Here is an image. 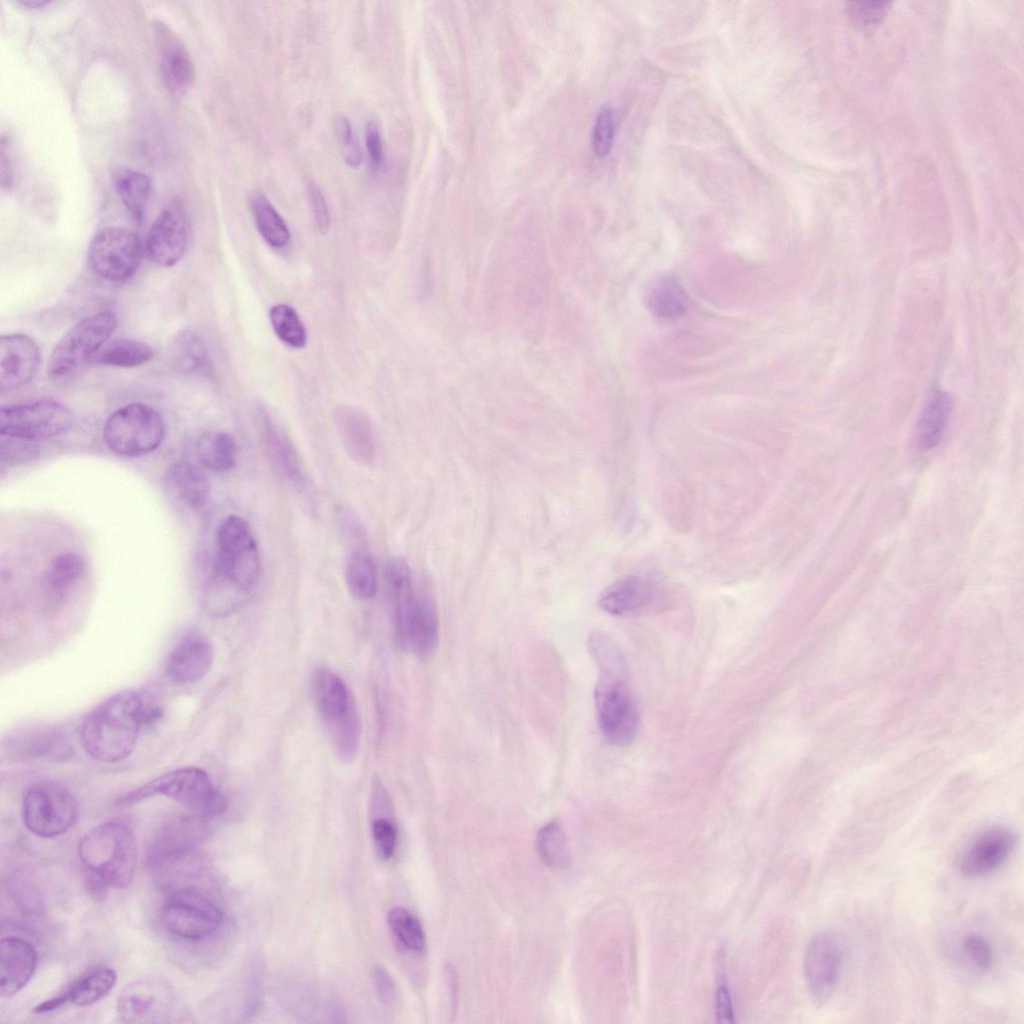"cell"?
Listing matches in <instances>:
<instances>
[{
    "label": "cell",
    "mask_w": 1024,
    "mask_h": 1024,
    "mask_svg": "<svg viewBox=\"0 0 1024 1024\" xmlns=\"http://www.w3.org/2000/svg\"><path fill=\"white\" fill-rule=\"evenodd\" d=\"M260 572V554L248 522L234 514L225 517L216 531L208 595L218 604L236 609L257 585Z\"/></svg>",
    "instance_id": "obj_1"
},
{
    "label": "cell",
    "mask_w": 1024,
    "mask_h": 1024,
    "mask_svg": "<svg viewBox=\"0 0 1024 1024\" xmlns=\"http://www.w3.org/2000/svg\"><path fill=\"white\" fill-rule=\"evenodd\" d=\"M384 576L399 644L416 656H428L436 648L439 636L438 613L432 597L426 591L415 590L410 570L402 560H390Z\"/></svg>",
    "instance_id": "obj_2"
},
{
    "label": "cell",
    "mask_w": 1024,
    "mask_h": 1024,
    "mask_svg": "<svg viewBox=\"0 0 1024 1024\" xmlns=\"http://www.w3.org/2000/svg\"><path fill=\"white\" fill-rule=\"evenodd\" d=\"M144 704L145 700L136 691H124L111 696L92 710L80 730L86 753L103 763H115L127 758L143 727Z\"/></svg>",
    "instance_id": "obj_3"
},
{
    "label": "cell",
    "mask_w": 1024,
    "mask_h": 1024,
    "mask_svg": "<svg viewBox=\"0 0 1024 1024\" xmlns=\"http://www.w3.org/2000/svg\"><path fill=\"white\" fill-rule=\"evenodd\" d=\"M78 855L90 888L107 892L126 889L134 876L137 846L132 829L122 821H108L79 841Z\"/></svg>",
    "instance_id": "obj_4"
},
{
    "label": "cell",
    "mask_w": 1024,
    "mask_h": 1024,
    "mask_svg": "<svg viewBox=\"0 0 1024 1024\" xmlns=\"http://www.w3.org/2000/svg\"><path fill=\"white\" fill-rule=\"evenodd\" d=\"M312 695L336 757L353 761L361 740V720L354 697L341 677L328 667H318L312 675Z\"/></svg>",
    "instance_id": "obj_5"
},
{
    "label": "cell",
    "mask_w": 1024,
    "mask_h": 1024,
    "mask_svg": "<svg viewBox=\"0 0 1024 1024\" xmlns=\"http://www.w3.org/2000/svg\"><path fill=\"white\" fill-rule=\"evenodd\" d=\"M154 795H164L205 819L221 815L227 807L224 795L208 774L197 767L167 772L125 795L120 803L129 805Z\"/></svg>",
    "instance_id": "obj_6"
},
{
    "label": "cell",
    "mask_w": 1024,
    "mask_h": 1024,
    "mask_svg": "<svg viewBox=\"0 0 1024 1024\" xmlns=\"http://www.w3.org/2000/svg\"><path fill=\"white\" fill-rule=\"evenodd\" d=\"M594 703L599 728L609 743L625 746L634 740L639 714L627 683V669L600 670Z\"/></svg>",
    "instance_id": "obj_7"
},
{
    "label": "cell",
    "mask_w": 1024,
    "mask_h": 1024,
    "mask_svg": "<svg viewBox=\"0 0 1024 1024\" xmlns=\"http://www.w3.org/2000/svg\"><path fill=\"white\" fill-rule=\"evenodd\" d=\"M165 435L161 415L143 403L126 404L107 418L103 427L106 446L118 455L139 456L158 448Z\"/></svg>",
    "instance_id": "obj_8"
},
{
    "label": "cell",
    "mask_w": 1024,
    "mask_h": 1024,
    "mask_svg": "<svg viewBox=\"0 0 1024 1024\" xmlns=\"http://www.w3.org/2000/svg\"><path fill=\"white\" fill-rule=\"evenodd\" d=\"M117 322V316L112 311H100L76 323L53 348L47 364V375L59 379L90 362L110 338Z\"/></svg>",
    "instance_id": "obj_9"
},
{
    "label": "cell",
    "mask_w": 1024,
    "mask_h": 1024,
    "mask_svg": "<svg viewBox=\"0 0 1024 1024\" xmlns=\"http://www.w3.org/2000/svg\"><path fill=\"white\" fill-rule=\"evenodd\" d=\"M78 806L65 786L42 781L30 786L23 797L25 827L41 838H53L67 832L75 823Z\"/></svg>",
    "instance_id": "obj_10"
},
{
    "label": "cell",
    "mask_w": 1024,
    "mask_h": 1024,
    "mask_svg": "<svg viewBox=\"0 0 1024 1024\" xmlns=\"http://www.w3.org/2000/svg\"><path fill=\"white\" fill-rule=\"evenodd\" d=\"M143 251V243L136 233L124 228L107 227L92 238L87 253L88 265L101 280L122 283L132 278L139 269Z\"/></svg>",
    "instance_id": "obj_11"
},
{
    "label": "cell",
    "mask_w": 1024,
    "mask_h": 1024,
    "mask_svg": "<svg viewBox=\"0 0 1024 1024\" xmlns=\"http://www.w3.org/2000/svg\"><path fill=\"white\" fill-rule=\"evenodd\" d=\"M163 926L176 937L201 941L214 935L223 923L221 910L192 888L174 890L161 909Z\"/></svg>",
    "instance_id": "obj_12"
},
{
    "label": "cell",
    "mask_w": 1024,
    "mask_h": 1024,
    "mask_svg": "<svg viewBox=\"0 0 1024 1024\" xmlns=\"http://www.w3.org/2000/svg\"><path fill=\"white\" fill-rule=\"evenodd\" d=\"M74 416L62 403L45 399L2 407L0 433L10 439L35 441L67 431Z\"/></svg>",
    "instance_id": "obj_13"
},
{
    "label": "cell",
    "mask_w": 1024,
    "mask_h": 1024,
    "mask_svg": "<svg viewBox=\"0 0 1024 1024\" xmlns=\"http://www.w3.org/2000/svg\"><path fill=\"white\" fill-rule=\"evenodd\" d=\"M176 1007L171 985L160 976H147L127 984L117 1000V1016L123 1023H167Z\"/></svg>",
    "instance_id": "obj_14"
},
{
    "label": "cell",
    "mask_w": 1024,
    "mask_h": 1024,
    "mask_svg": "<svg viewBox=\"0 0 1024 1024\" xmlns=\"http://www.w3.org/2000/svg\"><path fill=\"white\" fill-rule=\"evenodd\" d=\"M843 956V944L836 934L822 931L810 939L804 954V978L817 1005H824L833 997L840 980Z\"/></svg>",
    "instance_id": "obj_15"
},
{
    "label": "cell",
    "mask_w": 1024,
    "mask_h": 1024,
    "mask_svg": "<svg viewBox=\"0 0 1024 1024\" xmlns=\"http://www.w3.org/2000/svg\"><path fill=\"white\" fill-rule=\"evenodd\" d=\"M205 818L193 815L176 816L163 824L148 852V865L158 875L172 872L187 861L205 832Z\"/></svg>",
    "instance_id": "obj_16"
},
{
    "label": "cell",
    "mask_w": 1024,
    "mask_h": 1024,
    "mask_svg": "<svg viewBox=\"0 0 1024 1024\" xmlns=\"http://www.w3.org/2000/svg\"><path fill=\"white\" fill-rule=\"evenodd\" d=\"M190 234L187 212L179 200L166 204L153 221L145 241L148 257L158 266L177 264L188 246Z\"/></svg>",
    "instance_id": "obj_17"
},
{
    "label": "cell",
    "mask_w": 1024,
    "mask_h": 1024,
    "mask_svg": "<svg viewBox=\"0 0 1024 1024\" xmlns=\"http://www.w3.org/2000/svg\"><path fill=\"white\" fill-rule=\"evenodd\" d=\"M256 427L262 450L276 474L299 492L307 491L309 480L292 440L265 409L256 414Z\"/></svg>",
    "instance_id": "obj_18"
},
{
    "label": "cell",
    "mask_w": 1024,
    "mask_h": 1024,
    "mask_svg": "<svg viewBox=\"0 0 1024 1024\" xmlns=\"http://www.w3.org/2000/svg\"><path fill=\"white\" fill-rule=\"evenodd\" d=\"M41 353L33 338L22 333L0 338V388L13 391L28 385L37 374Z\"/></svg>",
    "instance_id": "obj_19"
},
{
    "label": "cell",
    "mask_w": 1024,
    "mask_h": 1024,
    "mask_svg": "<svg viewBox=\"0 0 1024 1024\" xmlns=\"http://www.w3.org/2000/svg\"><path fill=\"white\" fill-rule=\"evenodd\" d=\"M1018 836L1005 827L982 832L964 852L960 871L968 879L981 878L998 869L1014 851Z\"/></svg>",
    "instance_id": "obj_20"
},
{
    "label": "cell",
    "mask_w": 1024,
    "mask_h": 1024,
    "mask_svg": "<svg viewBox=\"0 0 1024 1024\" xmlns=\"http://www.w3.org/2000/svg\"><path fill=\"white\" fill-rule=\"evenodd\" d=\"M213 659L214 649L208 638L198 631H189L171 649L165 670L177 683H195L209 672Z\"/></svg>",
    "instance_id": "obj_21"
},
{
    "label": "cell",
    "mask_w": 1024,
    "mask_h": 1024,
    "mask_svg": "<svg viewBox=\"0 0 1024 1024\" xmlns=\"http://www.w3.org/2000/svg\"><path fill=\"white\" fill-rule=\"evenodd\" d=\"M660 600V590L653 580L644 576H626L610 585L600 596L603 611L627 616L651 610Z\"/></svg>",
    "instance_id": "obj_22"
},
{
    "label": "cell",
    "mask_w": 1024,
    "mask_h": 1024,
    "mask_svg": "<svg viewBox=\"0 0 1024 1024\" xmlns=\"http://www.w3.org/2000/svg\"><path fill=\"white\" fill-rule=\"evenodd\" d=\"M0 995L9 999L19 993L33 977L38 953L26 939L8 936L0 943Z\"/></svg>",
    "instance_id": "obj_23"
},
{
    "label": "cell",
    "mask_w": 1024,
    "mask_h": 1024,
    "mask_svg": "<svg viewBox=\"0 0 1024 1024\" xmlns=\"http://www.w3.org/2000/svg\"><path fill=\"white\" fill-rule=\"evenodd\" d=\"M116 981L117 974L114 969L104 965L92 967L74 980L64 991L35 1006L33 1013L50 1012L67 1003L80 1007L93 1005L110 993Z\"/></svg>",
    "instance_id": "obj_24"
},
{
    "label": "cell",
    "mask_w": 1024,
    "mask_h": 1024,
    "mask_svg": "<svg viewBox=\"0 0 1024 1024\" xmlns=\"http://www.w3.org/2000/svg\"><path fill=\"white\" fill-rule=\"evenodd\" d=\"M154 33L163 81L172 93H184L192 85L195 76L190 54L166 24H155Z\"/></svg>",
    "instance_id": "obj_25"
},
{
    "label": "cell",
    "mask_w": 1024,
    "mask_h": 1024,
    "mask_svg": "<svg viewBox=\"0 0 1024 1024\" xmlns=\"http://www.w3.org/2000/svg\"><path fill=\"white\" fill-rule=\"evenodd\" d=\"M334 421L347 455L358 464H371L375 457V439L368 416L356 408L345 406L335 411Z\"/></svg>",
    "instance_id": "obj_26"
},
{
    "label": "cell",
    "mask_w": 1024,
    "mask_h": 1024,
    "mask_svg": "<svg viewBox=\"0 0 1024 1024\" xmlns=\"http://www.w3.org/2000/svg\"><path fill=\"white\" fill-rule=\"evenodd\" d=\"M164 482L183 504L194 510L204 508L210 498V484L200 467L177 462L168 467Z\"/></svg>",
    "instance_id": "obj_27"
},
{
    "label": "cell",
    "mask_w": 1024,
    "mask_h": 1024,
    "mask_svg": "<svg viewBox=\"0 0 1024 1024\" xmlns=\"http://www.w3.org/2000/svg\"><path fill=\"white\" fill-rule=\"evenodd\" d=\"M952 411L951 397L937 392L925 405L916 428V442L921 449H932L939 444L948 426Z\"/></svg>",
    "instance_id": "obj_28"
},
{
    "label": "cell",
    "mask_w": 1024,
    "mask_h": 1024,
    "mask_svg": "<svg viewBox=\"0 0 1024 1024\" xmlns=\"http://www.w3.org/2000/svg\"><path fill=\"white\" fill-rule=\"evenodd\" d=\"M646 304L656 317L675 320L685 313L688 301L680 284L672 277L664 276L650 285L646 294Z\"/></svg>",
    "instance_id": "obj_29"
},
{
    "label": "cell",
    "mask_w": 1024,
    "mask_h": 1024,
    "mask_svg": "<svg viewBox=\"0 0 1024 1024\" xmlns=\"http://www.w3.org/2000/svg\"><path fill=\"white\" fill-rule=\"evenodd\" d=\"M153 350L144 341L130 338L106 342L93 356L90 363L118 368H131L149 362Z\"/></svg>",
    "instance_id": "obj_30"
},
{
    "label": "cell",
    "mask_w": 1024,
    "mask_h": 1024,
    "mask_svg": "<svg viewBox=\"0 0 1024 1024\" xmlns=\"http://www.w3.org/2000/svg\"><path fill=\"white\" fill-rule=\"evenodd\" d=\"M173 363L182 372L208 375L211 363L202 338L194 331H179L171 345Z\"/></svg>",
    "instance_id": "obj_31"
},
{
    "label": "cell",
    "mask_w": 1024,
    "mask_h": 1024,
    "mask_svg": "<svg viewBox=\"0 0 1024 1024\" xmlns=\"http://www.w3.org/2000/svg\"><path fill=\"white\" fill-rule=\"evenodd\" d=\"M196 454L204 467L217 472L229 471L236 464L237 443L229 433L207 432L197 440Z\"/></svg>",
    "instance_id": "obj_32"
},
{
    "label": "cell",
    "mask_w": 1024,
    "mask_h": 1024,
    "mask_svg": "<svg viewBox=\"0 0 1024 1024\" xmlns=\"http://www.w3.org/2000/svg\"><path fill=\"white\" fill-rule=\"evenodd\" d=\"M114 186L127 211L136 221H142L151 195L150 179L139 171L120 169L114 175Z\"/></svg>",
    "instance_id": "obj_33"
},
{
    "label": "cell",
    "mask_w": 1024,
    "mask_h": 1024,
    "mask_svg": "<svg viewBox=\"0 0 1024 1024\" xmlns=\"http://www.w3.org/2000/svg\"><path fill=\"white\" fill-rule=\"evenodd\" d=\"M250 207L263 239L274 248L285 247L290 241L289 228L267 197L259 192L253 193Z\"/></svg>",
    "instance_id": "obj_34"
},
{
    "label": "cell",
    "mask_w": 1024,
    "mask_h": 1024,
    "mask_svg": "<svg viewBox=\"0 0 1024 1024\" xmlns=\"http://www.w3.org/2000/svg\"><path fill=\"white\" fill-rule=\"evenodd\" d=\"M9 749L14 757L31 759L59 755V735L50 728H32L20 731L9 740Z\"/></svg>",
    "instance_id": "obj_35"
},
{
    "label": "cell",
    "mask_w": 1024,
    "mask_h": 1024,
    "mask_svg": "<svg viewBox=\"0 0 1024 1024\" xmlns=\"http://www.w3.org/2000/svg\"><path fill=\"white\" fill-rule=\"evenodd\" d=\"M345 581L351 594L361 600H368L377 592L376 566L370 555L362 551L352 553L345 567Z\"/></svg>",
    "instance_id": "obj_36"
},
{
    "label": "cell",
    "mask_w": 1024,
    "mask_h": 1024,
    "mask_svg": "<svg viewBox=\"0 0 1024 1024\" xmlns=\"http://www.w3.org/2000/svg\"><path fill=\"white\" fill-rule=\"evenodd\" d=\"M536 847L538 854L547 866L560 869L569 862V850L564 830L559 822L545 824L537 834Z\"/></svg>",
    "instance_id": "obj_37"
},
{
    "label": "cell",
    "mask_w": 1024,
    "mask_h": 1024,
    "mask_svg": "<svg viewBox=\"0 0 1024 1024\" xmlns=\"http://www.w3.org/2000/svg\"><path fill=\"white\" fill-rule=\"evenodd\" d=\"M269 320L277 337L286 345L300 349L307 343V331L297 312L287 304H277L269 311Z\"/></svg>",
    "instance_id": "obj_38"
},
{
    "label": "cell",
    "mask_w": 1024,
    "mask_h": 1024,
    "mask_svg": "<svg viewBox=\"0 0 1024 1024\" xmlns=\"http://www.w3.org/2000/svg\"><path fill=\"white\" fill-rule=\"evenodd\" d=\"M84 571L85 562L78 554L63 553L57 556L49 567L45 585L50 592H66L80 580Z\"/></svg>",
    "instance_id": "obj_39"
},
{
    "label": "cell",
    "mask_w": 1024,
    "mask_h": 1024,
    "mask_svg": "<svg viewBox=\"0 0 1024 1024\" xmlns=\"http://www.w3.org/2000/svg\"><path fill=\"white\" fill-rule=\"evenodd\" d=\"M388 924L398 941L408 950L422 952L425 948V934L418 919L404 907L392 908L387 916Z\"/></svg>",
    "instance_id": "obj_40"
},
{
    "label": "cell",
    "mask_w": 1024,
    "mask_h": 1024,
    "mask_svg": "<svg viewBox=\"0 0 1024 1024\" xmlns=\"http://www.w3.org/2000/svg\"><path fill=\"white\" fill-rule=\"evenodd\" d=\"M615 131V112L610 106H604L598 113L592 134V144L596 155L606 156L612 146Z\"/></svg>",
    "instance_id": "obj_41"
},
{
    "label": "cell",
    "mask_w": 1024,
    "mask_h": 1024,
    "mask_svg": "<svg viewBox=\"0 0 1024 1024\" xmlns=\"http://www.w3.org/2000/svg\"><path fill=\"white\" fill-rule=\"evenodd\" d=\"M334 127L336 137L342 147L344 161L348 166L358 168L362 163V152L357 140L354 138L349 119L343 115H338L335 118Z\"/></svg>",
    "instance_id": "obj_42"
},
{
    "label": "cell",
    "mask_w": 1024,
    "mask_h": 1024,
    "mask_svg": "<svg viewBox=\"0 0 1024 1024\" xmlns=\"http://www.w3.org/2000/svg\"><path fill=\"white\" fill-rule=\"evenodd\" d=\"M888 2H848L846 10L850 18L862 26H870L879 22L888 10Z\"/></svg>",
    "instance_id": "obj_43"
},
{
    "label": "cell",
    "mask_w": 1024,
    "mask_h": 1024,
    "mask_svg": "<svg viewBox=\"0 0 1024 1024\" xmlns=\"http://www.w3.org/2000/svg\"><path fill=\"white\" fill-rule=\"evenodd\" d=\"M372 836L378 855L389 859L396 847V829L394 825L385 818H377L372 823Z\"/></svg>",
    "instance_id": "obj_44"
},
{
    "label": "cell",
    "mask_w": 1024,
    "mask_h": 1024,
    "mask_svg": "<svg viewBox=\"0 0 1024 1024\" xmlns=\"http://www.w3.org/2000/svg\"><path fill=\"white\" fill-rule=\"evenodd\" d=\"M963 949L969 959L980 968H989L993 952L989 942L977 933H968L963 938Z\"/></svg>",
    "instance_id": "obj_45"
},
{
    "label": "cell",
    "mask_w": 1024,
    "mask_h": 1024,
    "mask_svg": "<svg viewBox=\"0 0 1024 1024\" xmlns=\"http://www.w3.org/2000/svg\"><path fill=\"white\" fill-rule=\"evenodd\" d=\"M307 194L315 226L320 233H326L330 226V214L325 196L315 182L308 183Z\"/></svg>",
    "instance_id": "obj_46"
},
{
    "label": "cell",
    "mask_w": 1024,
    "mask_h": 1024,
    "mask_svg": "<svg viewBox=\"0 0 1024 1024\" xmlns=\"http://www.w3.org/2000/svg\"><path fill=\"white\" fill-rule=\"evenodd\" d=\"M365 145L371 168L379 170L384 161V148L379 127L374 121L366 124Z\"/></svg>",
    "instance_id": "obj_47"
},
{
    "label": "cell",
    "mask_w": 1024,
    "mask_h": 1024,
    "mask_svg": "<svg viewBox=\"0 0 1024 1024\" xmlns=\"http://www.w3.org/2000/svg\"><path fill=\"white\" fill-rule=\"evenodd\" d=\"M372 980L379 998L387 1005L396 1000V986L389 973L381 966H375L372 970Z\"/></svg>",
    "instance_id": "obj_48"
},
{
    "label": "cell",
    "mask_w": 1024,
    "mask_h": 1024,
    "mask_svg": "<svg viewBox=\"0 0 1024 1024\" xmlns=\"http://www.w3.org/2000/svg\"><path fill=\"white\" fill-rule=\"evenodd\" d=\"M716 1015L720 1023L734 1022L733 1004L729 989L724 980H721L716 990Z\"/></svg>",
    "instance_id": "obj_49"
},
{
    "label": "cell",
    "mask_w": 1024,
    "mask_h": 1024,
    "mask_svg": "<svg viewBox=\"0 0 1024 1024\" xmlns=\"http://www.w3.org/2000/svg\"><path fill=\"white\" fill-rule=\"evenodd\" d=\"M13 174L12 168L8 156L2 149L1 152V184L2 188L9 187L12 184Z\"/></svg>",
    "instance_id": "obj_50"
},
{
    "label": "cell",
    "mask_w": 1024,
    "mask_h": 1024,
    "mask_svg": "<svg viewBox=\"0 0 1024 1024\" xmlns=\"http://www.w3.org/2000/svg\"><path fill=\"white\" fill-rule=\"evenodd\" d=\"M22 4L26 5V6H29V7H32V8H37V7H42L44 5H47V4H49V2L42 1V0H24V1H22Z\"/></svg>",
    "instance_id": "obj_51"
}]
</instances>
